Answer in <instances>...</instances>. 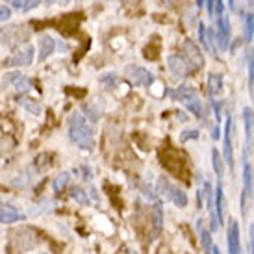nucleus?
Here are the masks:
<instances>
[{
  "mask_svg": "<svg viewBox=\"0 0 254 254\" xmlns=\"http://www.w3.org/2000/svg\"><path fill=\"white\" fill-rule=\"evenodd\" d=\"M197 228L198 232H200V240H202V249H204V254H212L210 251H212V240H210V232H206V230H202V225H200V221L197 223Z\"/></svg>",
  "mask_w": 254,
  "mask_h": 254,
  "instance_id": "26",
  "label": "nucleus"
},
{
  "mask_svg": "<svg viewBox=\"0 0 254 254\" xmlns=\"http://www.w3.org/2000/svg\"><path fill=\"white\" fill-rule=\"evenodd\" d=\"M71 198L72 200H76L78 204H89V197H87V193H85L84 190H82V188H72L71 190Z\"/></svg>",
  "mask_w": 254,
  "mask_h": 254,
  "instance_id": "25",
  "label": "nucleus"
},
{
  "mask_svg": "<svg viewBox=\"0 0 254 254\" xmlns=\"http://www.w3.org/2000/svg\"><path fill=\"white\" fill-rule=\"evenodd\" d=\"M228 254H241L240 225H238V221H234V219L228 223Z\"/></svg>",
  "mask_w": 254,
  "mask_h": 254,
  "instance_id": "12",
  "label": "nucleus"
},
{
  "mask_svg": "<svg viewBox=\"0 0 254 254\" xmlns=\"http://www.w3.org/2000/svg\"><path fill=\"white\" fill-rule=\"evenodd\" d=\"M85 113H87V117H89V121H93V123H97V121H99V112H97V110H95V108H87V110H85Z\"/></svg>",
  "mask_w": 254,
  "mask_h": 254,
  "instance_id": "37",
  "label": "nucleus"
},
{
  "mask_svg": "<svg viewBox=\"0 0 254 254\" xmlns=\"http://www.w3.org/2000/svg\"><path fill=\"white\" fill-rule=\"evenodd\" d=\"M249 2H251V0H249Z\"/></svg>",
  "mask_w": 254,
  "mask_h": 254,
  "instance_id": "49",
  "label": "nucleus"
},
{
  "mask_svg": "<svg viewBox=\"0 0 254 254\" xmlns=\"http://www.w3.org/2000/svg\"><path fill=\"white\" fill-rule=\"evenodd\" d=\"M102 82H104L108 87H112V85L117 82V76H115V72H108L106 76H102Z\"/></svg>",
  "mask_w": 254,
  "mask_h": 254,
  "instance_id": "36",
  "label": "nucleus"
},
{
  "mask_svg": "<svg viewBox=\"0 0 254 254\" xmlns=\"http://www.w3.org/2000/svg\"><path fill=\"white\" fill-rule=\"evenodd\" d=\"M32 60H34V47L32 45H24L7 60L6 65L7 67H17V69L19 67H28L32 64Z\"/></svg>",
  "mask_w": 254,
  "mask_h": 254,
  "instance_id": "8",
  "label": "nucleus"
},
{
  "mask_svg": "<svg viewBox=\"0 0 254 254\" xmlns=\"http://www.w3.org/2000/svg\"><path fill=\"white\" fill-rule=\"evenodd\" d=\"M9 17H11V9L7 6H0V22L9 21Z\"/></svg>",
  "mask_w": 254,
  "mask_h": 254,
  "instance_id": "35",
  "label": "nucleus"
},
{
  "mask_svg": "<svg viewBox=\"0 0 254 254\" xmlns=\"http://www.w3.org/2000/svg\"><path fill=\"white\" fill-rule=\"evenodd\" d=\"M184 104H186V108H188L191 113H195V117H198V119H202V117H204V104H202V102H200L197 97H193V99L186 100Z\"/></svg>",
  "mask_w": 254,
  "mask_h": 254,
  "instance_id": "20",
  "label": "nucleus"
},
{
  "mask_svg": "<svg viewBox=\"0 0 254 254\" xmlns=\"http://www.w3.org/2000/svg\"><path fill=\"white\" fill-rule=\"evenodd\" d=\"M198 137V130H186L180 135V141H188V139H197Z\"/></svg>",
  "mask_w": 254,
  "mask_h": 254,
  "instance_id": "34",
  "label": "nucleus"
},
{
  "mask_svg": "<svg viewBox=\"0 0 254 254\" xmlns=\"http://www.w3.org/2000/svg\"><path fill=\"white\" fill-rule=\"evenodd\" d=\"M56 45L58 43L52 39V37L49 36V34H43L41 37H39V60H47V58L56 50Z\"/></svg>",
  "mask_w": 254,
  "mask_h": 254,
  "instance_id": "16",
  "label": "nucleus"
},
{
  "mask_svg": "<svg viewBox=\"0 0 254 254\" xmlns=\"http://www.w3.org/2000/svg\"><path fill=\"white\" fill-rule=\"evenodd\" d=\"M69 180H71V173H67V171L60 173V175L54 178V184H52V186H54V191H58V193H60V191L64 190L65 186L69 184Z\"/></svg>",
  "mask_w": 254,
  "mask_h": 254,
  "instance_id": "24",
  "label": "nucleus"
},
{
  "mask_svg": "<svg viewBox=\"0 0 254 254\" xmlns=\"http://www.w3.org/2000/svg\"><path fill=\"white\" fill-rule=\"evenodd\" d=\"M213 15L217 17V34H215L217 47L221 50H228V45H230V19H228V13L225 11V2L223 0H215Z\"/></svg>",
  "mask_w": 254,
  "mask_h": 254,
  "instance_id": "2",
  "label": "nucleus"
},
{
  "mask_svg": "<svg viewBox=\"0 0 254 254\" xmlns=\"http://www.w3.org/2000/svg\"><path fill=\"white\" fill-rule=\"evenodd\" d=\"M69 137L82 150H91L93 148V130L87 125V119L82 113L74 112L71 115V119H69Z\"/></svg>",
  "mask_w": 254,
  "mask_h": 254,
  "instance_id": "1",
  "label": "nucleus"
},
{
  "mask_svg": "<svg viewBox=\"0 0 254 254\" xmlns=\"http://www.w3.org/2000/svg\"><path fill=\"white\" fill-rule=\"evenodd\" d=\"M198 39L202 43L208 52L215 54V47H217V41H215V34L212 32V28H206L204 22H198Z\"/></svg>",
  "mask_w": 254,
  "mask_h": 254,
  "instance_id": "13",
  "label": "nucleus"
},
{
  "mask_svg": "<svg viewBox=\"0 0 254 254\" xmlns=\"http://www.w3.org/2000/svg\"><path fill=\"white\" fill-rule=\"evenodd\" d=\"M249 62H247V67H249V82H251V87H253L254 91V50H249Z\"/></svg>",
  "mask_w": 254,
  "mask_h": 254,
  "instance_id": "31",
  "label": "nucleus"
},
{
  "mask_svg": "<svg viewBox=\"0 0 254 254\" xmlns=\"http://www.w3.org/2000/svg\"><path fill=\"white\" fill-rule=\"evenodd\" d=\"M54 206H56L54 200H43L41 204L36 206V210H30V215H39L43 212H50V210H54Z\"/></svg>",
  "mask_w": 254,
  "mask_h": 254,
  "instance_id": "30",
  "label": "nucleus"
},
{
  "mask_svg": "<svg viewBox=\"0 0 254 254\" xmlns=\"http://www.w3.org/2000/svg\"><path fill=\"white\" fill-rule=\"evenodd\" d=\"M26 37H28V32L24 30V26H17V24L2 28V32H0V41L4 43L7 49H13L17 45H21Z\"/></svg>",
  "mask_w": 254,
  "mask_h": 254,
  "instance_id": "5",
  "label": "nucleus"
},
{
  "mask_svg": "<svg viewBox=\"0 0 254 254\" xmlns=\"http://www.w3.org/2000/svg\"><path fill=\"white\" fill-rule=\"evenodd\" d=\"M254 37V13H249L245 17V41L251 43Z\"/></svg>",
  "mask_w": 254,
  "mask_h": 254,
  "instance_id": "29",
  "label": "nucleus"
},
{
  "mask_svg": "<svg viewBox=\"0 0 254 254\" xmlns=\"http://www.w3.org/2000/svg\"><path fill=\"white\" fill-rule=\"evenodd\" d=\"M37 243H39L37 234L30 228H19L17 232L11 234V245H13V251L17 254L28 253L30 249H34Z\"/></svg>",
  "mask_w": 254,
  "mask_h": 254,
  "instance_id": "3",
  "label": "nucleus"
},
{
  "mask_svg": "<svg viewBox=\"0 0 254 254\" xmlns=\"http://www.w3.org/2000/svg\"><path fill=\"white\" fill-rule=\"evenodd\" d=\"M212 254H221V253H219V249H217V247H213V249H212Z\"/></svg>",
  "mask_w": 254,
  "mask_h": 254,
  "instance_id": "47",
  "label": "nucleus"
},
{
  "mask_svg": "<svg viewBox=\"0 0 254 254\" xmlns=\"http://www.w3.org/2000/svg\"><path fill=\"white\" fill-rule=\"evenodd\" d=\"M212 108L215 112V119L221 121V102H212Z\"/></svg>",
  "mask_w": 254,
  "mask_h": 254,
  "instance_id": "41",
  "label": "nucleus"
},
{
  "mask_svg": "<svg viewBox=\"0 0 254 254\" xmlns=\"http://www.w3.org/2000/svg\"><path fill=\"white\" fill-rule=\"evenodd\" d=\"M167 67H169L171 74L175 78H180V80L190 74V65L182 54H171L167 58Z\"/></svg>",
  "mask_w": 254,
  "mask_h": 254,
  "instance_id": "9",
  "label": "nucleus"
},
{
  "mask_svg": "<svg viewBox=\"0 0 254 254\" xmlns=\"http://www.w3.org/2000/svg\"><path fill=\"white\" fill-rule=\"evenodd\" d=\"M243 123H245V156L254 150V112L251 108H243Z\"/></svg>",
  "mask_w": 254,
  "mask_h": 254,
  "instance_id": "10",
  "label": "nucleus"
},
{
  "mask_svg": "<svg viewBox=\"0 0 254 254\" xmlns=\"http://www.w3.org/2000/svg\"><path fill=\"white\" fill-rule=\"evenodd\" d=\"M169 95L173 97V99L180 100V102H186V100L197 97V93H195V89H193L191 85H180V87L175 89V91H169Z\"/></svg>",
  "mask_w": 254,
  "mask_h": 254,
  "instance_id": "18",
  "label": "nucleus"
},
{
  "mask_svg": "<svg viewBox=\"0 0 254 254\" xmlns=\"http://www.w3.org/2000/svg\"><path fill=\"white\" fill-rule=\"evenodd\" d=\"M254 197V188H253V169L249 162H243V193H241V212L247 215L249 212V200Z\"/></svg>",
  "mask_w": 254,
  "mask_h": 254,
  "instance_id": "6",
  "label": "nucleus"
},
{
  "mask_svg": "<svg viewBox=\"0 0 254 254\" xmlns=\"http://www.w3.org/2000/svg\"><path fill=\"white\" fill-rule=\"evenodd\" d=\"M215 213H217L219 223H225V193H223V186H217V190H215Z\"/></svg>",
  "mask_w": 254,
  "mask_h": 254,
  "instance_id": "19",
  "label": "nucleus"
},
{
  "mask_svg": "<svg viewBox=\"0 0 254 254\" xmlns=\"http://www.w3.org/2000/svg\"><path fill=\"white\" fill-rule=\"evenodd\" d=\"M249 234H251V254H254V223L249 228Z\"/></svg>",
  "mask_w": 254,
  "mask_h": 254,
  "instance_id": "42",
  "label": "nucleus"
},
{
  "mask_svg": "<svg viewBox=\"0 0 254 254\" xmlns=\"http://www.w3.org/2000/svg\"><path fill=\"white\" fill-rule=\"evenodd\" d=\"M82 173H84V180H87V182H91L93 173H91V169H89L87 165H84V167H82Z\"/></svg>",
  "mask_w": 254,
  "mask_h": 254,
  "instance_id": "40",
  "label": "nucleus"
},
{
  "mask_svg": "<svg viewBox=\"0 0 254 254\" xmlns=\"http://www.w3.org/2000/svg\"><path fill=\"white\" fill-rule=\"evenodd\" d=\"M212 137H213V139H219V127H215V128H213V134H212Z\"/></svg>",
  "mask_w": 254,
  "mask_h": 254,
  "instance_id": "44",
  "label": "nucleus"
},
{
  "mask_svg": "<svg viewBox=\"0 0 254 254\" xmlns=\"http://www.w3.org/2000/svg\"><path fill=\"white\" fill-rule=\"evenodd\" d=\"M21 104H22V106H24V108H26L28 112L34 113V115H39V113H41V106H37V102H34V100L21 99Z\"/></svg>",
  "mask_w": 254,
  "mask_h": 254,
  "instance_id": "32",
  "label": "nucleus"
},
{
  "mask_svg": "<svg viewBox=\"0 0 254 254\" xmlns=\"http://www.w3.org/2000/svg\"><path fill=\"white\" fill-rule=\"evenodd\" d=\"M125 74L128 76V80L135 85H152L154 82V76H152V72H148L147 69H143L139 65H128L127 69H125Z\"/></svg>",
  "mask_w": 254,
  "mask_h": 254,
  "instance_id": "7",
  "label": "nucleus"
},
{
  "mask_svg": "<svg viewBox=\"0 0 254 254\" xmlns=\"http://www.w3.org/2000/svg\"><path fill=\"white\" fill-rule=\"evenodd\" d=\"M163 226V208L162 202H156L150 213V232H148V240H156Z\"/></svg>",
  "mask_w": 254,
  "mask_h": 254,
  "instance_id": "11",
  "label": "nucleus"
},
{
  "mask_svg": "<svg viewBox=\"0 0 254 254\" xmlns=\"http://www.w3.org/2000/svg\"><path fill=\"white\" fill-rule=\"evenodd\" d=\"M228 6L232 7V9H236V0H228Z\"/></svg>",
  "mask_w": 254,
  "mask_h": 254,
  "instance_id": "45",
  "label": "nucleus"
},
{
  "mask_svg": "<svg viewBox=\"0 0 254 254\" xmlns=\"http://www.w3.org/2000/svg\"><path fill=\"white\" fill-rule=\"evenodd\" d=\"M26 217L24 213H21L17 208L13 206H2L0 208V223L2 225H9V223H15V221H22Z\"/></svg>",
  "mask_w": 254,
  "mask_h": 254,
  "instance_id": "15",
  "label": "nucleus"
},
{
  "mask_svg": "<svg viewBox=\"0 0 254 254\" xmlns=\"http://www.w3.org/2000/svg\"><path fill=\"white\" fill-rule=\"evenodd\" d=\"M58 50H60V52H67V50H69V47H67L65 43H58Z\"/></svg>",
  "mask_w": 254,
  "mask_h": 254,
  "instance_id": "43",
  "label": "nucleus"
},
{
  "mask_svg": "<svg viewBox=\"0 0 254 254\" xmlns=\"http://www.w3.org/2000/svg\"><path fill=\"white\" fill-rule=\"evenodd\" d=\"M182 56L186 58V62L191 69L200 71L204 67V56H202V50L198 49V45L193 39H186L182 45Z\"/></svg>",
  "mask_w": 254,
  "mask_h": 254,
  "instance_id": "4",
  "label": "nucleus"
},
{
  "mask_svg": "<svg viewBox=\"0 0 254 254\" xmlns=\"http://www.w3.org/2000/svg\"><path fill=\"white\" fill-rule=\"evenodd\" d=\"M195 4H197L198 7H200V6H204V0H195Z\"/></svg>",
  "mask_w": 254,
  "mask_h": 254,
  "instance_id": "46",
  "label": "nucleus"
},
{
  "mask_svg": "<svg viewBox=\"0 0 254 254\" xmlns=\"http://www.w3.org/2000/svg\"><path fill=\"white\" fill-rule=\"evenodd\" d=\"M206 11L210 15H213V9H215V0H204Z\"/></svg>",
  "mask_w": 254,
  "mask_h": 254,
  "instance_id": "39",
  "label": "nucleus"
},
{
  "mask_svg": "<svg viewBox=\"0 0 254 254\" xmlns=\"http://www.w3.org/2000/svg\"><path fill=\"white\" fill-rule=\"evenodd\" d=\"M9 4L15 7V9H19V11H32L34 7L39 6V0H9Z\"/></svg>",
  "mask_w": 254,
  "mask_h": 254,
  "instance_id": "21",
  "label": "nucleus"
},
{
  "mask_svg": "<svg viewBox=\"0 0 254 254\" xmlns=\"http://www.w3.org/2000/svg\"><path fill=\"white\" fill-rule=\"evenodd\" d=\"M225 162L234 167V154H232V117H228L225 123Z\"/></svg>",
  "mask_w": 254,
  "mask_h": 254,
  "instance_id": "14",
  "label": "nucleus"
},
{
  "mask_svg": "<svg viewBox=\"0 0 254 254\" xmlns=\"http://www.w3.org/2000/svg\"><path fill=\"white\" fill-rule=\"evenodd\" d=\"M13 89L17 93H26V91H30V89H32V80H30V78H26L24 74H21V76L15 80Z\"/></svg>",
  "mask_w": 254,
  "mask_h": 254,
  "instance_id": "22",
  "label": "nucleus"
},
{
  "mask_svg": "<svg viewBox=\"0 0 254 254\" xmlns=\"http://www.w3.org/2000/svg\"><path fill=\"white\" fill-rule=\"evenodd\" d=\"M251 4H253V7H254V0H251Z\"/></svg>",
  "mask_w": 254,
  "mask_h": 254,
  "instance_id": "48",
  "label": "nucleus"
},
{
  "mask_svg": "<svg viewBox=\"0 0 254 254\" xmlns=\"http://www.w3.org/2000/svg\"><path fill=\"white\" fill-rule=\"evenodd\" d=\"M223 87H225L223 76L219 72H210L208 74V95L210 97H219L223 93Z\"/></svg>",
  "mask_w": 254,
  "mask_h": 254,
  "instance_id": "17",
  "label": "nucleus"
},
{
  "mask_svg": "<svg viewBox=\"0 0 254 254\" xmlns=\"http://www.w3.org/2000/svg\"><path fill=\"white\" fill-rule=\"evenodd\" d=\"M173 188H175V186H171V182L165 177L158 178V191H160L162 195H165V198H169V200H171V193H173Z\"/></svg>",
  "mask_w": 254,
  "mask_h": 254,
  "instance_id": "28",
  "label": "nucleus"
},
{
  "mask_svg": "<svg viewBox=\"0 0 254 254\" xmlns=\"http://www.w3.org/2000/svg\"><path fill=\"white\" fill-rule=\"evenodd\" d=\"M21 76V72L19 71H13V72H7L6 76L2 78V87H7V85H13L15 80Z\"/></svg>",
  "mask_w": 254,
  "mask_h": 254,
  "instance_id": "33",
  "label": "nucleus"
},
{
  "mask_svg": "<svg viewBox=\"0 0 254 254\" xmlns=\"http://www.w3.org/2000/svg\"><path fill=\"white\" fill-rule=\"evenodd\" d=\"M212 165H213V171L217 173V177H223V171H225V163H223V158H221V154H219V150H215L213 148L212 150Z\"/></svg>",
  "mask_w": 254,
  "mask_h": 254,
  "instance_id": "27",
  "label": "nucleus"
},
{
  "mask_svg": "<svg viewBox=\"0 0 254 254\" xmlns=\"http://www.w3.org/2000/svg\"><path fill=\"white\" fill-rule=\"evenodd\" d=\"M171 200L178 206V208H186L188 206V195L184 193L182 190L178 188H173V193H171Z\"/></svg>",
  "mask_w": 254,
  "mask_h": 254,
  "instance_id": "23",
  "label": "nucleus"
},
{
  "mask_svg": "<svg viewBox=\"0 0 254 254\" xmlns=\"http://www.w3.org/2000/svg\"><path fill=\"white\" fill-rule=\"evenodd\" d=\"M47 6H54V4H58V6H67V4H71V0H43Z\"/></svg>",
  "mask_w": 254,
  "mask_h": 254,
  "instance_id": "38",
  "label": "nucleus"
}]
</instances>
